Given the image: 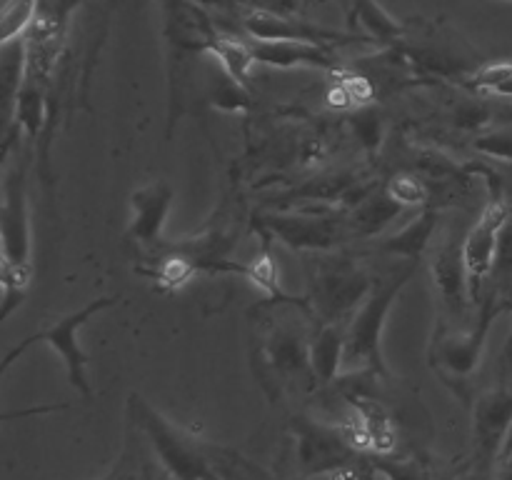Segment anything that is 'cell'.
Segmentation results:
<instances>
[{
  "mask_svg": "<svg viewBox=\"0 0 512 480\" xmlns=\"http://www.w3.org/2000/svg\"><path fill=\"white\" fill-rule=\"evenodd\" d=\"M128 413L170 480H228L225 450L195 440L138 393L130 395Z\"/></svg>",
  "mask_w": 512,
  "mask_h": 480,
  "instance_id": "1",
  "label": "cell"
},
{
  "mask_svg": "<svg viewBox=\"0 0 512 480\" xmlns=\"http://www.w3.org/2000/svg\"><path fill=\"white\" fill-rule=\"evenodd\" d=\"M418 263H403L390 270L385 278H375L373 290L360 303L353 318L345 323V350L340 375L370 373L388 378V365L383 358V330L400 290L413 280Z\"/></svg>",
  "mask_w": 512,
  "mask_h": 480,
  "instance_id": "2",
  "label": "cell"
},
{
  "mask_svg": "<svg viewBox=\"0 0 512 480\" xmlns=\"http://www.w3.org/2000/svg\"><path fill=\"white\" fill-rule=\"evenodd\" d=\"M28 170L25 163H13L3 175V203H0V255H3V310L0 318L23 303L25 288L33 278L30 263V220H28Z\"/></svg>",
  "mask_w": 512,
  "mask_h": 480,
  "instance_id": "3",
  "label": "cell"
},
{
  "mask_svg": "<svg viewBox=\"0 0 512 480\" xmlns=\"http://www.w3.org/2000/svg\"><path fill=\"white\" fill-rule=\"evenodd\" d=\"M508 308H512L510 300H505L498 290H493V293H488L483 298L480 315L475 318V323L470 328H453L450 320L443 318V323L435 330L428 353L430 365L440 375V380L463 400L470 398V380H473L480 363H483V350L488 345V335L493 330V323Z\"/></svg>",
  "mask_w": 512,
  "mask_h": 480,
  "instance_id": "4",
  "label": "cell"
},
{
  "mask_svg": "<svg viewBox=\"0 0 512 480\" xmlns=\"http://www.w3.org/2000/svg\"><path fill=\"white\" fill-rule=\"evenodd\" d=\"M375 278L350 255L318 253L310 265V305L323 323H348L373 290Z\"/></svg>",
  "mask_w": 512,
  "mask_h": 480,
  "instance_id": "5",
  "label": "cell"
},
{
  "mask_svg": "<svg viewBox=\"0 0 512 480\" xmlns=\"http://www.w3.org/2000/svg\"><path fill=\"white\" fill-rule=\"evenodd\" d=\"M263 238L280 240L298 253H333L353 238L348 215L333 210H300V213H265L258 218Z\"/></svg>",
  "mask_w": 512,
  "mask_h": 480,
  "instance_id": "6",
  "label": "cell"
},
{
  "mask_svg": "<svg viewBox=\"0 0 512 480\" xmlns=\"http://www.w3.org/2000/svg\"><path fill=\"white\" fill-rule=\"evenodd\" d=\"M512 430V385L503 383L485 390L473 408V450L465 468L475 480H490L498 473Z\"/></svg>",
  "mask_w": 512,
  "mask_h": 480,
  "instance_id": "7",
  "label": "cell"
},
{
  "mask_svg": "<svg viewBox=\"0 0 512 480\" xmlns=\"http://www.w3.org/2000/svg\"><path fill=\"white\" fill-rule=\"evenodd\" d=\"M115 300L118 298L93 300V303L83 305V308L75 310V313L60 318L58 323H53L50 328L28 335L23 343H18L8 355H5L3 370H8L10 365L18 360V355H23L33 343H45V345H50V348H53L60 358H63L65 368H68L70 385H73V388L78 390L83 398H93V388H90V380H88V353L80 348L78 330L83 328V325L88 323V320L93 318L98 310H105V308H110V305H115Z\"/></svg>",
  "mask_w": 512,
  "mask_h": 480,
  "instance_id": "8",
  "label": "cell"
},
{
  "mask_svg": "<svg viewBox=\"0 0 512 480\" xmlns=\"http://www.w3.org/2000/svg\"><path fill=\"white\" fill-rule=\"evenodd\" d=\"M490 185H493V198L485 203L480 218L475 220V225L463 238V260L465 270H468L470 298H473V303H480V283L488 275L495 273L500 240H503V230L512 215L510 205L503 198V183L493 180Z\"/></svg>",
  "mask_w": 512,
  "mask_h": 480,
  "instance_id": "9",
  "label": "cell"
},
{
  "mask_svg": "<svg viewBox=\"0 0 512 480\" xmlns=\"http://www.w3.org/2000/svg\"><path fill=\"white\" fill-rule=\"evenodd\" d=\"M290 433L298 443V465L303 478L318 480L328 475L330 470L350 463L358 458L360 450L348 443L338 425L330 420L313 418V415H295L290 420Z\"/></svg>",
  "mask_w": 512,
  "mask_h": 480,
  "instance_id": "10",
  "label": "cell"
},
{
  "mask_svg": "<svg viewBox=\"0 0 512 480\" xmlns=\"http://www.w3.org/2000/svg\"><path fill=\"white\" fill-rule=\"evenodd\" d=\"M163 35L170 45L173 63H185L195 55H208L223 25L213 18L210 8L195 0H158Z\"/></svg>",
  "mask_w": 512,
  "mask_h": 480,
  "instance_id": "11",
  "label": "cell"
},
{
  "mask_svg": "<svg viewBox=\"0 0 512 480\" xmlns=\"http://www.w3.org/2000/svg\"><path fill=\"white\" fill-rule=\"evenodd\" d=\"M238 28L240 35L250 40H308V43H355V40H370L368 35L340 33V30L323 28L310 20L295 18V15H280L273 10L255 8V5H243L238 10Z\"/></svg>",
  "mask_w": 512,
  "mask_h": 480,
  "instance_id": "12",
  "label": "cell"
},
{
  "mask_svg": "<svg viewBox=\"0 0 512 480\" xmlns=\"http://www.w3.org/2000/svg\"><path fill=\"white\" fill-rule=\"evenodd\" d=\"M308 343L310 335L305 338L298 328L285 323L273 325L265 333L263 345H260V365H263L265 388H268L270 380H275V385H285L295 375H310L313 378Z\"/></svg>",
  "mask_w": 512,
  "mask_h": 480,
  "instance_id": "13",
  "label": "cell"
},
{
  "mask_svg": "<svg viewBox=\"0 0 512 480\" xmlns=\"http://www.w3.org/2000/svg\"><path fill=\"white\" fill-rule=\"evenodd\" d=\"M428 270L445 313L463 315L465 305L473 303V298H470L468 270H465L463 260V243L445 240L443 245H438V248L430 253Z\"/></svg>",
  "mask_w": 512,
  "mask_h": 480,
  "instance_id": "14",
  "label": "cell"
},
{
  "mask_svg": "<svg viewBox=\"0 0 512 480\" xmlns=\"http://www.w3.org/2000/svg\"><path fill=\"white\" fill-rule=\"evenodd\" d=\"M170 205H173V188L165 180H153V183L143 185L130 195V208H133V218L128 225V238L133 243L153 248L158 245L163 225L168 220Z\"/></svg>",
  "mask_w": 512,
  "mask_h": 480,
  "instance_id": "15",
  "label": "cell"
},
{
  "mask_svg": "<svg viewBox=\"0 0 512 480\" xmlns=\"http://www.w3.org/2000/svg\"><path fill=\"white\" fill-rule=\"evenodd\" d=\"M250 45H253L255 60L260 65H270V68H335L333 45L308 43V40H250Z\"/></svg>",
  "mask_w": 512,
  "mask_h": 480,
  "instance_id": "16",
  "label": "cell"
},
{
  "mask_svg": "<svg viewBox=\"0 0 512 480\" xmlns=\"http://www.w3.org/2000/svg\"><path fill=\"white\" fill-rule=\"evenodd\" d=\"M343 350H345V325L343 323H323L310 333L308 355L310 370H313L315 383L333 385L343 370Z\"/></svg>",
  "mask_w": 512,
  "mask_h": 480,
  "instance_id": "17",
  "label": "cell"
},
{
  "mask_svg": "<svg viewBox=\"0 0 512 480\" xmlns=\"http://www.w3.org/2000/svg\"><path fill=\"white\" fill-rule=\"evenodd\" d=\"M435 230H438V210L423 208L403 230H398L395 235L380 238L375 248H378L380 253L403 258V263H420V258H423L425 250H428L430 240H433Z\"/></svg>",
  "mask_w": 512,
  "mask_h": 480,
  "instance_id": "18",
  "label": "cell"
},
{
  "mask_svg": "<svg viewBox=\"0 0 512 480\" xmlns=\"http://www.w3.org/2000/svg\"><path fill=\"white\" fill-rule=\"evenodd\" d=\"M80 3L83 0H38L35 18L30 23L25 38L33 40V43L65 45L70 18H73Z\"/></svg>",
  "mask_w": 512,
  "mask_h": 480,
  "instance_id": "19",
  "label": "cell"
},
{
  "mask_svg": "<svg viewBox=\"0 0 512 480\" xmlns=\"http://www.w3.org/2000/svg\"><path fill=\"white\" fill-rule=\"evenodd\" d=\"M348 10V18L365 30L370 40L378 43H400L405 38V25L395 20L378 0H340Z\"/></svg>",
  "mask_w": 512,
  "mask_h": 480,
  "instance_id": "20",
  "label": "cell"
},
{
  "mask_svg": "<svg viewBox=\"0 0 512 480\" xmlns=\"http://www.w3.org/2000/svg\"><path fill=\"white\" fill-rule=\"evenodd\" d=\"M400 213H403V208L395 200H390L385 190H373L350 210V233H353V238H373Z\"/></svg>",
  "mask_w": 512,
  "mask_h": 480,
  "instance_id": "21",
  "label": "cell"
},
{
  "mask_svg": "<svg viewBox=\"0 0 512 480\" xmlns=\"http://www.w3.org/2000/svg\"><path fill=\"white\" fill-rule=\"evenodd\" d=\"M208 55L223 68V73L228 78H233L235 83L248 88L250 70H253V65L258 60H255L253 45H250V40L245 35H233L228 30H223L218 35V40L213 43V48L208 50Z\"/></svg>",
  "mask_w": 512,
  "mask_h": 480,
  "instance_id": "22",
  "label": "cell"
},
{
  "mask_svg": "<svg viewBox=\"0 0 512 480\" xmlns=\"http://www.w3.org/2000/svg\"><path fill=\"white\" fill-rule=\"evenodd\" d=\"M25 70H28V40L25 35L0 43V83H3L5 118H13L15 100L25 83Z\"/></svg>",
  "mask_w": 512,
  "mask_h": 480,
  "instance_id": "23",
  "label": "cell"
},
{
  "mask_svg": "<svg viewBox=\"0 0 512 480\" xmlns=\"http://www.w3.org/2000/svg\"><path fill=\"white\" fill-rule=\"evenodd\" d=\"M383 190L388 193L390 200L400 205V208H428L430 198V183L415 173H395L385 180Z\"/></svg>",
  "mask_w": 512,
  "mask_h": 480,
  "instance_id": "24",
  "label": "cell"
},
{
  "mask_svg": "<svg viewBox=\"0 0 512 480\" xmlns=\"http://www.w3.org/2000/svg\"><path fill=\"white\" fill-rule=\"evenodd\" d=\"M383 480H430V468L418 455H370Z\"/></svg>",
  "mask_w": 512,
  "mask_h": 480,
  "instance_id": "25",
  "label": "cell"
},
{
  "mask_svg": "<svg viewBox=\"0 0 512 480\" xmlns=\"http://www.w3.org/2000/svg\"><path fill=\"white\" fill-rule=\"evenodd\" d=\"M473 88L480 93L498 95V98H512V60H493L485 63L470 75Z\"/></svg>",
  "mask_w": 512,
  "mask_h": 480,
  "instance_id": "26",
  "label": "cell"
},
{
  "mask_svg": "<svg viewBox=\"0 0 512 480\" xmlns=\"http://www.w3.org/2000/svg\"><path fill=\"white\" fill-rule=\"evenodd\" d=\"M38 0H3V15H0V43L20 38L28 33L35 18Z\"/></svg>",
  "mask_w": 512,
  "mask_h": 480,
  "instance_id": "27",
  "label": "cell"
},
{
  "mask_svg": "<svg viewBox=\"0 0 512 480\" xmlns=\"http://www.w3.org/2000/svg\"><path fill=\"white\" fill-rule=\"evenodd\" d=\"M210 100H213L215 108L230 110V113H238V110H245L250 105L248 88L228 78L223 68H220V78H215L213 90H210Z\"/></svg>",
  "mask_w": 512,
  "mask_h": 480,
  "instance_id": "28",
  "label": "cell"
},
{
  "mask_svg": "<svg viewBox=\"0 0 512 480\" xmlns=\"http://www.w3.org/2000/svg\"><path fill=\"white\" fill-rule=\"evenodd\" d=\"M473 148L490 160L512 163V128H495L488 133H480L473 140Z\"/></svg>",
  "mask_w": 512,
  "mask_h": 480,
  "instance_id": "29",
  "label": "cell"
},
{
  "mask_svg": "<svg viewBox=\"0 0 512 480\" xmlns=\"http://www.w3.org/2000/svg\"><path fill=\"white\" fill-rule=\"evenodd\" d=\"M318 480H383V475L378 473V468H375L373 458L368 453H360L358 458L330 470L328 475H323Z\"/></svg>",
  "mask_w": 512,
  "mask_h": 480,
  "instance_id": "30",
  "label": "cell"
},
{
  "mask_svg": "<svg viewBox=\"0 0 512 480\" xmlns=\"http://www.w3.org/2000/svg\"><path fill=\"white\" fill-rule=\"evenodd\" d=\"M338 85L343 88L345 98H348L350 105H365L375 98V85L373 80L363 78V75L355 73H343L340 75Z\"/></svg>",
  "mask_w": 512,
  "mask_h": 480,
  "instance_id": "31",
  "label": "cell"
},
{
  "mask_svg": "<svg viewBox=\"0 0 512 480\" xmlns=\"http://www.w3.org/2000/svg\"><path fill=\"white\" fill-rule=\"evenodd\" d=\"M100 480H143V468H140V460H138V453H135L133 443L125 445L118 463H115Z\"/></svg>",
  "mask_w": 512,
  "mask_h": 480,
  "instance_id": "32",
  "label": "cell"
},
{
  "mask_svg": "<svg viewBox=\"0 0 512 480\" xmlns=\"http://www.w3.org/2000/svg\"><path fill=\"white\" fill-rule=\"evenodd\" d=\"M350 125H353L355 135L363 140V145L368 150H375L380 145V120L378 115L368 113V110H360V113L350 115Z\"/></svg>",
  "mask_w": 512,
  "mask_h": 480,
  "instance_id": "33",
  "label": "cell"
},
{
  "mask_svg": "<svg viewBox=\"0 0 512 480\" xmlns=\"http://www.w3.org/2000/svg\"><path fill=\"white\" fill-rule=\"evenodd\" d=\"M248 5L273 10L280 15H295L300 10V0H248Z\"/></svg>",
  "mask_w": 512,
  "mask_h": 480,
  "instance_id": "34",
  "label": "cell"
},
{
  "mask_svg": "<svg viewBox=\"0 0 512 480\" xmlns=\"http://www.w3.org/2000/svg\"><path fill=\"white\" fill-rule=\"evenodd\" d=\"M495 480H512V455L508 460H503V468L495 473Z\"/></svg>",
  "mask_w": 512,
  "mask_h": 480,
  "instance_id": "35",
  "label": "cell"
},
{
  "mask_svg": "<svg viewBox=\"0 0 512 480\" xmlns=\"http://www.w3.org/2000/svg\"><path fill=\"white\" fill-rule=\"evenodd\" d=\"M438 480H458V473H448V475H443V478H438Z\"/></svg>",
  "mask_w": 512,
  "mask_h": 480,
  "instance_id": "36",
  "label": "cell"
}]
</instances>
